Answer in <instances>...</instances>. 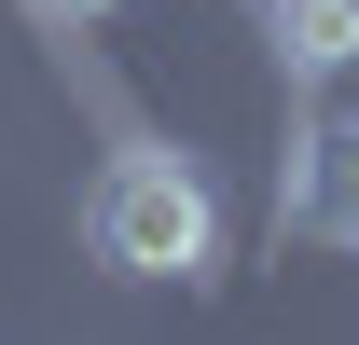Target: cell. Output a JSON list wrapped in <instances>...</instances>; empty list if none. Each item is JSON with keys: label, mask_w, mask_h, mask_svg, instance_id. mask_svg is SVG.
I'll list each match as a JSON object with an SVG mask.
<instances>
[{"label": "cell", "mask_w": 359, "mask_h": 345, "mask_svg": "<svg viewBox=\"0 0 359 345\" xmlns=\"http://www.w3.org/2000/svg\"><path fill=\"white\" fill-rule=\"evenodd\" d=\"M263 28H276V69L290 83H332L359 55V0H263Z\"/></svg>", "instance_id": "obj_3"}, {"label": "cell", "mask_w": 359, "mask_h": 345, "mask_svg": "<svg viewBox=\"0 0 359 345\" xmlns=\"http://www.w3.org/2000/svg\"><path fill=\"white\" fill-rule=\"evenodd\" d=\"M83 249L111 262V276H208L222 262V194L180 166L166 138H138V152H111L83 194Z\"/></svg>", "instance_id": "obj_1"}, {"label": "cell", "mask_w": 359, "mask_h": 345, "mask_svg": "<svg viewBox=\"0 0 359 345\" xmlns=\"http://www.w3.org/2000/svg\"><path fill=\"white\" fill-rule=\"evenodd\" d=\"M276 208H290V235H318V249H359V111L290 138V180H276Z\"/></svg>", "instance_id": "obj_2"}, {"label": "cell", "mask_w": 359, "mask_h": 345, "mask_svg": "<svg viewBox=\"0 0 359 345\" xmlns=\"http://www.w3.org/2000/svg\"><path fill=\"white\" fill-rule=\"evenodd\" d=\"M42 14H125V0H42Z\"/></svg>", "instance_id": "obj_4"}]
</instances>
